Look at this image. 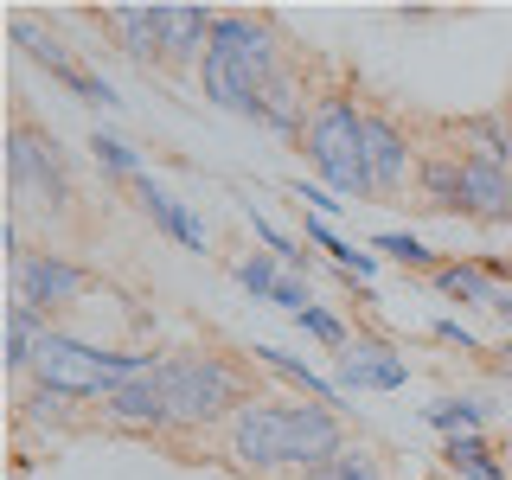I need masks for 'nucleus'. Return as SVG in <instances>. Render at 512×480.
<instances>
[{"mask_svg": "<svg viewBox=\"0 0 512 480\" xmlns=\"http://www.w3.org/2000/svg\"><path fill=\"white\" fill-rule=\"evenodd\" d=\"M231 455L244 468H327L346 455V423L327 404H269L256 397L244 416H231Z\"/></svg>", "mask_w": 512, "mask_h": 480, "instance_id": "nucleus-1", "label": "nucleus"}, {"mask_svg": "<svg viewBox=\"0 0 512 480\" xmlns=\"http://www.w3.org/2000/svg\"><path fill=\"white\" fill-rule=\"evenodd\" d=\"M282 71L276 58V39H269V20H250V13H218V32H212V52L199 64V84H205V103L231 109V116H250L256 90Z\"/></svg>", "mask_w": 512, "mask_h": 480, "instance_id": "nucleus-2", "label": "nucleus"}, {"mask_svg": "<svg viewBox=\"0 0 512 480\" xmlns=\"http://www.w3.org/2000/svg\"><path fill=\"white\" fill-rule=\"evenodd\" d=\"M160 391H167L180 429H212L224 416H244L256 404L244 365L224 359V352H180V359H160Z\"/></svg>", "mask_w": 512, "mask_h": 480, "instance_id": "nucleus-3", "label": "nucleus"}, {"mask_svg": "<svg viewBox=\"0 0 512 480\" xmlns=\"http://www.w3.org/2000/svg\"><path fill=\"white\" fill-rule=\"evenodd\" d=\"M154 365L160 359H148V352H103V346L71 340V333L52 327L39 340V359H32V384L64 397V404H77V397H109L128 378H148Z\"/></svg>", "mask_w": 512, "mask_h": 480, "instance_id": "nucleus-4", "label": "nucleus"}, {"mask_svg": "<svg viewBox=\"0 0 512 480\" xmlns=\"http://www.w3.org/2000/svg\"><path fill=\"white\" fill-rule=\"evenodd\" d=\"M7 180H13V218L39 212V218H58L71 205V160H64L58 135H45L39 122H13V141H7Z\"/></svg>", "mask_w": 512, "mask_h": 480, "instance_id": "nucleus-5", "label": "nucleus"}, {"mask_svg": "<svg viewBox=\"0 0 512 480\" xmlns=\"http://www.w3.org/2000/svg\"><path fill=\"white\" fill-rule=\"evenodd\" d=\"M308 160L320 167V180L346 199H378L372 167H365V109L346 96H327L308 122Z\"/></svg>", "mask_w": 512, "mask_h": 480, "instance_id": "nucleus-6", "label": "nucleus"}, {"mask_svg": "<svg viewBox=\"0 0 512 480\" xmlns=\"http://www.w3.org/2000/svg\"><path fill=\"white\" fill-rule=\"evenodd\" d=\"M13 288H20L26 308H39L52 320L58 308H71V301L90 288V269L71 263V256H58V250H26L20 263H13Z\"/></svg>", "mask_w": 512, "mask_h": 480, "instance_id": "nucleus-7", "label": "nucleus"}, {"mask_svg": "<svg viewBox=\"0 0 512 480\" xmlns=\"http://www.w3.org/2000/svg\"><path fill=\"white\" fill-rule=\"evenodd\" d=\"M461 212L480 224H512V167L487 154H461Z\"/></svg>", "mask_w": 512, "mask_h": 480, "instance_id": "nucleus-8", "label": "nucleus"}, {"mask_svg": "<svg viewBox=\"0 0 512 480\" xmlns=\"http://www.w3.org/2000/svg\"><path fill=\"white\" fill-rule=\"evenodd\" d=\"M103 416H109V423H122V429H180V423H173L167 391H160V365H154L148 378L116 384V391L103 397Z\"/></svg>", "mask_w": 512, "mask_h": 480, "instance_id": "nucleus-9", "label": "nucleus"}, {"mask_svg": "<svg viewBox=\"0 0 512 480\" xmlns=\"http://www.w3.org/2000/svg\"><path fill=\"white\" fill-rule=\"evenodd\" d=\"M212 32H218L212 7H160V58H167V71H180V64H205Z\"/></svg>", "mask_w": 512, "mask_h": 480, "instance_id": "nucleus-10", "label": "nucleus"}, {"mask_svg": "<svg viewBox=\"0 0 512 480\" xmlns=\"http://www.w3.org/2000/svg\"><path fill=\"white\" fill-rule=\"evenodd\" d=\"M365 167H372V186H378V192H397V186L416 173L410 135H404L391 116H372V109H365Z\"/></svg>", "mask_w": 512, "mask_h": 480, "instance_id": "nucleus-11", "label": "nucleus"}, {"mask_svg": "<svg viewBox=\"0 0 512 480\" xmlns=\"http://www.w3.org/2000/svg\"><path fill=\"white\" fill-rule=\"evenodd\" d=\"M410 378V365L397 359L384 340H359L340 352V372H333V384L340 391H397V384Z\"/></svg>", "mask_w": 512, "mask_h": 480, "instance_id": "nucleus-12", "label": "nucleus"}, {"mask_svg": "<svg viewBox=\"0 0 512 480\" xmlns=\"http://www.w3.org/2000/svg\"><path fill=\"white\" fill-rule=\"evenodd\" d=\"M250 122H263V128H276V135H308V96H301V84L288 71H276L263 90H256V103H250Z\"/></svg>", "mask_w": 512, "mask_h": 480, "instance_id": "nucleus-13", "label": "nucleus"}, {"mask_svg": "<svg viewBox=\"0 0 512 480\" xmlns=\"http://www.w3.org/2000/svg\"><path fill=\"white\" fill-rule=\"evenodd\" d=\"M103 26L122 39V52L135 64H167L160 58V7H109Z\"/></svg>", "mask_w": 512, "mask_h": 480, "instance_id": "nucleus-14", "label": "nucleus"}, {"mask_svg": "<svg viewBox=\"0 0 512 480\" xmlns=\"http://www.w3.org/2000/svg\"><path fill=\"white\" fill-rule=\"evenodd\" d=\"M135 199H141V212H148V218H154V224H160L167 237H180L186 250H199V256H205V224L192 218L186 205L173 199V192H160V186L148 180V173H141V180H135Z\"/></svg>", "mask_w": 512, "mask_h": 480, "instance_id": "nucleus-15", "label": "nucleus"}, {"mask_svg": "<svg viewBox=\"0 0 512 480\" xmlns=\"http://www.w3.org/2000/svg\"><path fill=\"white\" fill-rule=\"evenodd\" d=\"M52 333V320L39 308H26V301H13L7 308V372H32V359H39V340Z\"/></svg>", "mask_w": 512, "mask_h": 480, "instance_id": "nucleus-16", "label": "nucleus"}, {"mask_svg": "<svg viewBox=\"0 0 512 480\" xmlns=\"http://www.w3.org/2000/svg\"><path fill=\"white\" fill-rule=\"evenodd\" d=\"M436 295L442 301H461V308H493L500 288H493V276L480 263H442L436 269Z\"/></svg>", "mask_w": 512, "mask_h": 480, "instance_id": "nucleus-17", "label": "nucleus"}, {"mask_svg": "<svg viewBox=\"0 0 512 480\" xmlns=\"http://www.w3.org/2000/svg\"><path fill=\"white\" fill-rule=\"evenodd\" d=\"M416 186H423L429 205L461 212V154H423L416 160Z\"/></svg>", "mask_w": 512, "mask_h": 480, "instance_id": "nucleus-18", "label": "nucleus"}, {"mask_svg": "<svg viewBox=\"0 0 512 480\" xmlns=\"http://www.w3.org/2000/svg\"><path fill=\"white\" fill-rule=\"evenodd\" d=\"M256 365H269V372H276V378H288V384H301V391H308L314 397V404H340V384H333V378H320V372H308V365H301L295 359V352H276V346H256Z\"/></svg>", "mask_w": 512, "mask_h": 480, "instance_id": "nucleus-19", "label": "nucleus"}, {"mask_svg": "<svg viewBox=\"0 0 512 480\" xmlns=\"http://www.w3.org/2000/svg\"><path fill=\"white\" fill-rule=\"evenodd\" d=\"M308 244H314V250H327L333 263H340L346 276H359V282H365V276H372V269H378V250H352V244H346L340 231H333L327 218H308Z\"/></svg>", "mask_w": 512, "mask_h": 480, "instance_id": "nucleus-20", "label": "nucleus"}, {"mask_svg": "<svg viewBox=\"0 0 512 480\" xmlns=\"http://www.w3.org/2000/svg\"><path fill=\"white\" fill-rule=\"evenodd\" d=\"M442 461H448V468H455L461 480H506L500 455H493V448L480 442V436H455V442L442 448Z\"/></svg>", "mask_w": 512, "mask_h": 480, "instance_id": "nucleus-21", "label": "nucleus"}, {"mask_svg": "<svg viewBox=\"0 0 512 480\" xmlns=\"http://www.w3.org/2000/svg\"><path fill=\"white\" fill-rule=\"evenodd\" d=\"M429 429H442L448 442L455 436H480V423H487V404H474V397H442V404H429Z\"/></svg>", "mask_w": 512, "mask_h": 480, "instance_id": "nucleus-22", "label": "nucleus"}, {"mask_svg": "<svg viewBox=\"0 0 512 480\" xmlns=\"http://www.w3.org/2000/svg\"><path fill=\"white\" fill-rule=\"evenodd\" d=\"M372 250H378V256H391V263H404V269H429V276L442 269V263H436V250H429L423 237H410V231H378V237H372Z\"/></svg>", "mask_w": 512, "mask_h": 480, "instance_id": "nucleus-23", "label": "nucleus"}, {"mask_svg": "<svg viewBox=\"0 0 512 480\" xmlns=\"http://www.w3.org/2000/svg\"><path fill=\"white\" fill-rule=\"evenodd\" d=\"M90 154H96V167L116 173V180H128V186L141 180V160H135V148H128L122 135H103V128H96V135H90Z\"/></svg>", "mask_w": 512, "mask_h": 480, "instance_id": "nucleus-24", "label": "nucleus"}, {"mask_svg": "<svg viewBox=\"0 0 512 480\" xmlns=\"http://www.w3.org/2000/svg\"><path fill=\"white\" fill-rule=\"evenodd\" d=\"M250 224H256V237H263V244H269V256H276L282 269H308V250H301V244H295V237H288V231H276V224H269L263 212H256V205H250Z\"/></svg>", "mask_w": 512, "mask_h": 480, "instance_id": "nucleus-25", "label": "nucleus"}, {"mask_svg": "<svg viewBox=\"0 0 512 480\" xmlns=\"http://www.w3.org/2000/svg\"><path fill=\"white\" fill-rule=\"evenodd\" d=\"M237 282H244L256 301H269L276 282H282V263H276V256H244V263H237Z\"/></svg>", "mask_w": 512, "mask_h": 480, "instance_id": "nucleus-26", "label": "nucleus"}, {"mask_svg": "<svg viewBox=\"0 0 512 480\" xmlns=\"http://www.w3.org/2000/svg\"><path fill=\"white\" fill-rule=\"evenodd\" d=\"M308 480H378V461L359 455V448H346L340 461H327V468H314Z\"/></svg>", "mask_w": 512, "mask_h": 480, "instance_id": "nucleus-27", "label": "nucleus"}, {"mask_svg": "<svg viewBox=\"0 0 512 480\" xmlns=\"http://www.w3.org/2000/svg\"><path fill=\"white\" fill-rule=\"evenodd\" d=\"M276 308H288V314H308L314 308V288H308V276H295V269H282V282H276Z\"/></svg>", "mask_w": 512, "mask_h": 480, "instance_id": "nucleus-28", "label": "nucleus"}, {"mask_svg": "<svg viewBox=\"0 0 512 480\" xmlns=\"http://www.w3.org/2000/svg\"><path fill=\"white\" fill-rule=\"evenodd\" d=\"M301 320V333H314L320 346H346V327H340V314H327V308H308V314H295Z\"/></svg>", "mask_w": 512, "mask_h": 480, "instance_id": "nucleus-29", "label": "nucleus"}, {"mask_svg": "<svg viewBox=\"0 0 512 480\" xmlns=\"http://www.w3.org/2000/svg\"><path fill=\"white\" fill-rule=\"evenodd\" d=\"M295 199L314 205V218H320V212H340V199H333V192H320V186H308V180H295Z\"/></svg>", "mask_w": 512, "mask_h": 480, "instance_id": "nucleus-30", "label": "nucleus"}, {"mask_svg": "<svg viewBox=\"0 0 512 480\" xmlns=\"http://www.w3.org/2000/svg\"><path fill=\"white\" fill-rule=\"evenodd\" d=\"M436 340H448V346H468V352H474V333L461 327V320H436Z\"/></svg>", "mask_w": 512, "mask_h": 480, "instance_id": "nucleus-31", "label": "nucleus"}, {"mask_svg": "<svg viewBox=\"0 0 512 480\" xmlns=\"http://www.w3.org/2000/svg\"><path fill=\"white\" fill-rule=\"evenodd\" d=\"M493 314H500V320H506V327H512V288H506V295H500V301H493Z\"/></svg>", "mask_w": 512, "mask_h": 480, "instance_id": "nucleus-32", "label": "nucleus"}, {"mask_svg": "<svg viewBox=\"0 0 512 480\" xmlns=\"http://www.w3.org/2000/svg\"><path fill=\"white\" fill-rule=\"evenodd\" d=\"M506 135H512V96H506Z\"/></svg>", "mask_w": 512, "mask_h": 480, "instance_id": "nucleus-33", "label": "nucleus"}, {"mask_svg": "<svg viewBox=\"0 0 512 480\" xmlns=\"http://www.w3.org/2000/svg\"><path fill=\"white\" fill-rule=\"evenodd\" d=\"M506 167H512V160H506Z\"/></svg>", "mask_w": 512, "mask_h": 480, "instance_id": "nucleus-34", "label": "nucleus"}]
</instances>
